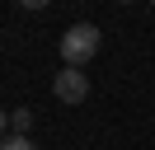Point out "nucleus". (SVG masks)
Listing matches in <instances>:
<instances>
[{
    "instance_id": "nucleus-1",
    "label": "nucleus",
    "mask_w": 155,
    "mask_h": 150,
    "mask_svg": "<svg viewBox=\"0 0 155 150\" xmlns=\"http://www.w3.org/2000/svg\"><path fill=\"white\" fill-rule=\"evenodd\" d=\"M99 28L94 24H75V28H66L61 33V42H57V52H61V61L66 66H75V70H85V61L99 52Z\"/></svg>"
},
{
    "instance_id": "nucleus-2",
    "label": "nucleus",
    "mask_w": 155,
    "mask_h": 150,
    "mask_svg": "<svg viewBox=\"0 0 155 150\" xmlns=\"http://www.w3.org/2000/svg\"><path fill=\"white\" fill-rule=\"evenodd\" d=\"M52 94H57L61 103H85L89 99V75L75 70V66H61V70L52 75Z\"/></svg>"
},
{
    "instance_id": "nucleus-3",
    "label": "nucleus",
    "mask_w": 155,
    "mask_h": 150,
    "mask_svg": "<svg viewBox=\"0 0 155 150\" xmlns=\"http://www.w3.org/2000/svg\"><path fill=\"white\" fill-rule=\"evenodd\" d=\"M33 131V108H14L10 112V136H28Z\"/></svg>"
},
{
    "instance_id": "nucleus-4",
    "label": "nucleus",
    "mask_w": 155,
    "mask_h": 150,
    "mask_svg": "<svg viewBox=\"0 0 155 150\" xmlns=\"http://www.w3.org/2000/svg\"><path fill=\"white\" fill-rule=\"evenodd\" d=\"M0 150H38V145H33L28 136H5V141H0Z\"/></svg>"
},
{
    "instance_id": "nucleus-5",
    "label": "nucleus",
    "mask_w": 155,
    "mask_h": 150,
    "mask_svg": "<svg viewBox=\"0 0 155 150\" xmlns=\"http://www.w3.org/2000/svg\"><path fill=\"white\" fill-rule=\"evenodd\" d=\"M5 131H10V112L0 108V136H5Z\"/></svg>"
}]
</instances>
